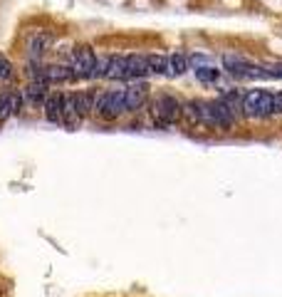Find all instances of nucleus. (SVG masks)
I'll return each mask as SVG.
<instances>
[{
  "mask_svg": "<svg viewBox=\"0 0 282 297\" xmlns=\"http://www.w3.org/2000/svg\"><path fill=\"white\" fill-rule=\"evenodd\" d=\"M210 64V59L208 55H203V52H188V67H208Z\"/></svg>",
  "mask_w": 282,
  "mask_h": 297,
  "instance_id": "obj_20",
  "label": "nucleus"
},
{
  "mask_svg": "<svg viewBox=\"0 0 282 297\" xmlns=\"http://www.w3.org/2000/svg\"><path fill=\"white\" fill-rule=\"evenodd\" d=\"M69 82H80L69 64H62V62L45 64V85L47 87H59V85H69Z\"/></svg>",
  "mask_w": 282,
  "mask_h": 297,
  "instance_id": "obj_8",
  "label": "nucleus"
},
{
  "mask_svg": "<svg viewBox=\"0 0 282 297\" xmlns=\"http://www.w3.org/2000/svg\"><path fill=\"white\" fill-rule=\"evenodd\" d=\"M193 109H196V119L200 129H216L213 121V112H210V102L208 99H193Z\"/></svg>",
  "mask_w": 282,
  "mask_h": 297,
  "instance_id": "obj_14",
  "label": "nucleus"
},
{
  "mask_svg": "<svg viewBox=\"0 0 282 297\" xmlns=\"http://www.w3.org/2000/svg\"><path fill=\"white\" fill-rule=\"evenodd\" d=\"M146 64H149V75L166 77V55L151 52V55H146Z\"/></svg>",
  "mask_w": 282,
  "mask_h": 297,
  "instance_id": "obj_16",
  "label": "nucleus"
},
{
  "mask_svg": "<svg viewBox=\"0 0 282 297\" xmlns=\"http://www.w3.org/2000/svg\"><path fill=\"white\" fill-rule=\"evenodd\" d=\"M240 117H245V119H270V117H275V114H272V92L257 89V87L243 92Z\"/></svg>",
  "mask_w": 282,
  "mask_h": 297,
  "instance_id": "obj_3",
  "label": "nucleus"
},
{
  "mask_svg": "<svg viewBox=\"0 0 282 297\" xmlns=\"http://www.w3.org/2000/svg\"><path fill=\"white\" fill-rule=\"evenodd\" d=\"M124 114H126V109H124V92H121V89L99 87L97 99H94V112H92V117H97L99 121L109 124V121L121 119Z\"/></svg>",
  "mask_w": 282,
  "mask_h": 297,
  "instance_id": "obj_2",
  "label": "nucleus"
},
{
  "mask_svg": "<svg viewBox=\"0 0 282 297\" xmlns=\"http://www.w3.org/2000/svg\"><path fill=\"white\" fill-rule=\"evenodd\" d=\"M97 50L92 45H77L64 64L72 67V72L77 75V80H85V82H94V72H97Z\"/></svg>",
  "mask_w": 282,
  "mask_h": 297,
  "instance_id": "obj_4",
  "label": "nucleus"
},
{
  "mask_svg": "<svg viewBox=\"0 0 282 297\" xmlns=\"http://www.w3.org/2000/svg\"><path fill=\"white\" fill-rule=\"evenodd\" d=\"M20 92H23L25 107H30V109H42V104H45V99L50 94V87L47 85H37V82H28Z\"/></svg>",
  "mask_w": 282,
  "mask_h": 297,
  "instance_id": "obj_9",
  "label": "nucleus"
},
{
  "mask_svg": "<svg viewBox=\"0 0 282 297\" xmlns=\"http://www.w3.org/2000/svg\"><path fill=\"white\" fill-rule=\"evenodd\" d=\"M267 77H272V80H282V64L267 67Z\"/></svg>",
  "mask_w": 282,
  "mask_h": 297,
  "instance_id": "obj_22",
  "label": "nucleus"
},
{
  "mask_svg": "<svg viewBox=\"0 0 282 297\" xmlns=\"http://www.w3.org/2000/svg\"><path fill=\"white\" fill-rule=\"evenodd\" d=\"M52 42H55V32L52 30H35V32H30L28 42H25V57H28V62H42L45 55L50 52Z\"/></svg>",
  "mask_w": 282,
  "mask_h": 297,
  "instance_id": "obj_6",
  "label": "nucleus"
},
{
  "mask_svg": "<svg viewBox=\"0 0 282 297\" xmlns=\"http://www.w3.org/2000/svg\"><path fill=\"white\" fill-rule=\"evenodd\" d=\"M121 92H124V109H126V114H139L141 109L149 104V99H151V87H149L146 80L126 82V87Z\"/></svg>",
  "mask_w": 282,
  "mask_h": 297,
  "instance_id": "obj_5",
  "label": "nucleus"
},
{
  "mask_svg": "<svg viewBox=\"0 0 282 297\" xmlns=\"http://www.w3.org/2000/svg\"><path fill=\"white\" fill-rule=\"evenodd\" d=\"M186 72H188V52L173 50L171 55H166V77L169 80H178Z\"/></svg>",
  "mask_w": 282,
  "mask_h": 297,
  "instance_id": "obj_12",
  "label": "nucleus"
},
{
  "mask_svg": "<svg viewBox=\"0 0 282 297\" xmlns=\"http://www.w3.org/2000/svg\"><path fill=\"white\" fill-rule=\"evenodd\" d=\"M13 117V109H10V99H8V92H0V124L8 121Z\"/></svg>",
  "mask_w": 282,
  "mask_h": 297,
  "instance_id": "obj_19",
  "label": "nucleus"
},
{
  "mask_svg": "<svg viewBox=\"0 0 282 297\" xmlns=\"http://www.w3.org/2000/svg\"><path fill=\"white\" fill-rule=\"evenodd\" d=\"M149 121L154 129H171L181 124V112H183V99H178L171 92H159L149 99Z\"/></svg>",
  "mask_w": 282,
  "mask_h": 297,
  "instance_id": "obj_1",
  "label": "nucleus"
},
{
  "mask_svg": "<svg viewBox=\"0 0 282 297\" xmlns=\"http://www.w3.org/2000/svg\"><path fill=\"white\" fill-rule=\"evenodd\" d=\"M149 77V64L146 55H126V72H124V82H139Z\"/></svg>",
  "mask_w": 282,
  "mask_h": 297,
  "instance_id": "obj_11",
  "label": "nucleus"
},
{
  "mask_svg": "<svg viewBox=\"0 0 282 297\" xmlns=\"http://www.w3.org/2000/svg\"><path fill=\"white\" fill-rule=\"evenodd\" d=\"M124 72H126V55H109L104 80H109V82H124Z\"/></svg>",
  "mask_w": 282,
  "mask_h": 297,
  "instance_id": "obj_13",
  "label": "nucleus"
},
{
  "mask_svg": "<svg viewBox=\"0 0 282 297\" xmlns=\"http://www.w3.org/2000/svg\"><path fill=\"white\" fill-rule=\"evenodd\" d=\"M62 94L64 92H59V89H50V94H47V99L42 104L45 119L50 124H57V126H62Z\"/></svg>",
  "mask_w": 282,
  "mask_h": 297,
  "instance_id": "obj_10",
  "label": "nucleus"
},
{
  "mask_svg": "<svg viewBox=\"0 0 282 297\" xmlns=\"http://www.w3.org/2000/svg\"><path fill=\"white\" fill-rule=\"evenodd\" d=\"M272 114H282V92L272 94Z\"/></svg>",
  "mask_w": 282,
  "mask_h": 297,
  "instance_id": "obj_21",
  "label": "nucleus"
},
{
  "mask_svg": "<svg viewBox=\"0 0 282 297\" xmlns=\"http://www.w3.org/2000/svg\"><path fill=\"white\" fill-rule=\"evenodd\" d=\"M196 72V80L200 85H205V87H210V85H218V80H221V75H223V69H218V67H196L193 69Z\"/></svg>",
  "mask_w": 282,
  "mask_h": 297,
  "instance_id": "obj_15",
  "label": "nucleus"
},
{
  "mask_svg": "<svg viewBox=\"0 0 282 297\" xmlns=\"http://www.w3.org/2000/svg\"><path fill=\"white\" fill-rule=\"evenodd\" d=\"M210 112H213V121L218 131H233L238 124V112H233V107L228 104L226 99H210Z\"/></svg>",
  "mask_w": 282,
  "mask_h": 297,
  "instance_id": "obj_7",
  "label": "nucleus"
},
{
  "mask_svg": "<svg viewBox=\"0 0 282 297\" xmlns=\"http://www.w3.org/2000/svg\"><path fill=\"white\" fill-rule=\"evenodd\" d=\"M8 92V99H10V109H13V117H20L25 112V99H23V92L18 87L5 89Z\"/></svg>",
  "mask_w": 282,
  "mask_h": 297,
  "instance_id": "obj_17",
  "label": "nucleus"
},
{
  "mask_svg": "<svg viewBox=\"0 0 282 297\" xmlns=\"http://www.w3.org/2000/svg\"><path fill=\"white\" fill-rule=\"evenodd\" d=\"M15 80V67H13V62L5 57V55H0V82H13Z\"/></svg>",
  "mask_w": 282,
  "mask_h": 297,
  "instance_id": "obj_18",
  "label": "nucleus"
}]
</instances>
